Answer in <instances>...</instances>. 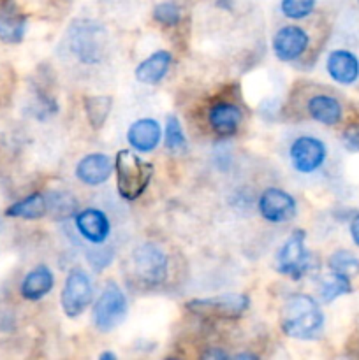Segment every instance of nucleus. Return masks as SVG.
<instances>
[{"instance_id":"obj_1","label":"nucleus","mask_w":359,"mask_h":360,"mask_svg":"<svg viewBox=\"0 0 359 360\" xmlns=\"http://www.w3.org/2000/svg\"><path fill=\"white\" fill-rule=\"evenodd\" d=\"M324 313L319 302L305 294H294L282 308V330L289 338L313 341L322 334Z\"/></svg>"},{"instance_id":"obj_2","label":"nucleus","mask_w":359,"mask_h":360,"mask_svg":"<svg viewBox=\"0 0 359 360\" xmlns=\"http://www.w3.org/2000/svg\"><path fill=\"white\" fill-rule=\"evenodd\" d=\"M108 30L99 21L77 20L69 28V48L84 65L102 62L108 53Z\"/></svg>"},{"instance_id":"obj_3","label":"nucleus","mask_w":359,"mask_h":360,"mask_svg":"<svg viewBox=\"0 0 359 360\" xmlns=\"http://www.w3.org/2000/svg\"><path fill=\"white\" fill-rule=\"evenodd\" d=\"M116 186L127 200H134L148 188L153 176V165L130 150H120L115 157Z\"/></svg>"},{"instance_id":"obj_4","label":"nucleus","mask_w":359,"mask_h":360,"mask_svg":"<svg viewBox=\"0 0 359 360\" xmlns=\"http://www.w3.org/2000/svg\"><path fill=\"white\" fill-rule=\"evenodd\" d=\"M129 304L122 288L116 283H108L102 294L94 304V323L101 333H111L113 329L123 323Z\"/></svg>"},{"instance_id":"obj_5","label":"nucleus","mask_w":359,"mask_h":360,"mask_svg":"<svg viewBox=\"0 0 359 360\" xmlns=\"http://www.w3.org/2000/svg\"><path fill=\"white\" fill-rule=\"evenodd\" d=\"M250 299L245 294H222L215 297L192 299L187 302V309L194 315L208 319H239L248 309Z\"/></svg>"},{"instance_id":"obj_6","label":"nucleus","mask_w":359,"mask_h":360,"mask_svg":"<svg viewBox=\"0 0 359 360\" xmlns=\"http://www.w3.org/2000/svg\"><path fill=\"white\" fill-rule=\"evenodd\" d=\"M306 234L301 229H296L287 241L282 245L280 252L277 253V269L278 273L289 276L291 280H301L310 267V255L305 246Z\"/></svg>"},{"instance_id":"obj_7","label":"nucleus","mask_w":359,"mask_h":360,"mask_svg":"<svg viewBox=\"0 0 359 360\" xmlns=\"http://www.w3.org/2000/svg\"><path fill=\"white\" fill-rule=\"evenodd\" d=\"M92 294L94 292H92L88 274L81 267L70 269L65 278V283H63L62 295H60L62 309L67 319H77L80 315H83L84 309L92 302Z\"/></svg>"},{"instance_id":"obj_8","label":"nucleus","mask_w":359,"mask_h":360,"mask_svg":"<svg viewBox=\"0 0 359 360\" xmlns=\"http://www.w3.org/2000/svg\"><path fill=\"white\" fill-rule=\"evenodd\" d=\"M327 157L326 144L313 136H299L289 148L292 167L301 174H312L322 167Z\"/></svg>"},{"instance_id":"obj_9","label":"nucleus","mask_w":359,"mask_h":360,"mask_svg":"<svg viewBox=\"0 0 359 360\" xmlns=\"http://www.w3.org/2000/svg\"><path fill=\"white\" fill-rule=\"evenodd\" d=\"M132 262L136 274L146 285H160L168 276V257L155 245H141L134 250Z\"/></svg>"},{"instance_id":"obj_10","label":"nucleus","mask_w":359,"mask_h":360,"mask_svg":"<svg viewBox=\"0 0 359 360\" xmlns=\"http://www.w3.org/2000/svg\"><path fill=\"white\" fill-rule=\"evenodd\" d=\"M259 213L270 224H284L296 214V200L280 188H266L259 197Z\"/></svg>"},{"instance_id":"obj_11","label":"nucleus","mask_w":359,"mask_h":360,"mask_svg":"<svg viewBox=\"0 0 359 360\" xmlns=\"http://www.w3.org/2000/svg\"><path fill=\"white\" fill-rule=\"evenodd\" d=\"M308 34L301 27L289 25L280 28L273 37V51L282 62H294L308 48Z\"/></svg>"},{"instance_id":"obj_12","label":"nucleus","mask_w":359,"mask_h":360,"mask_svg":"<svg viewBox=\"0 0 359 360\" xmlns=\"http://www.w3.org/2000/svg\"><path fill=\"white\" fill-rule=\"evenodd\" d=\"M76 229L92 245H102L111 234V224L106 213L95 207H88L76 214Z\"/></svg>"},{"instance_id":"obj_13","label":"nucleus","mask_w":359,"mask_h":360,"mask_svg":"<svg viewBox=\"0 0 359 360\" xmlns=\"http://www.w3.org/2000/svg\"><path fill=\"white\" fill-rule=\"evenodd\" d=\"M113 172V162L104 153H92L81 158L76 165V178L90 186L102 185Z\"/></svg>"},{"instance_id":"obj_14","label":"nucleus","mask_w":359,"mask_h":360,"mask_svg":"<svg viewBox=\"0 0 359 360\" xmlns=\"http://www.w3.org/2000/svg\"><path fill=\"white\" fill-rule=\"evenodd\" d=\"M243 115L239 108L231 102H217L208 111V123L217 136H234L241 125Z\"/></svg>"},{"instance_id":"obj_15","label":"nucleus","mask_w":359,"mask_h":360,"mask_svg":"<svg viewBox=\"0 0 359 360\" xmlns=\"http://www.w3.org/2000/svg\"><path fill=\"white\" fill-rule=\"evenodd\" d=\"M326 69L331 79L336 83L352 84L359 77V60L348 49H334L327 56Z\"/></svg>"},{"instance_id":"obj_16","label":"nucleus","mask_w":359,"mask_h":360,"mask_svg":"<svg viewBox=\"0 0 359 360\" xmlns=\"http://www.w3.org/2000/svg\"><path fill=\"white\" fill-rule=\"evenodd\" d=\"M162 137V129L157 120L153 118H141L130 125L127 130V141L134 150L141 153L153 151L158 146Z\"/></svg>"},{"instance_id":"obj_17","label":"nucleus","mask_w":359,"mask_h":360,"mask_svg":"<svg viewBox=\"0 0 359 360\" xmlns=\"http://www.w3.org/2000/svg\"><path fill=\"white\" fill-rule=\"evenodd\" d=\"M27 30V18L16 9L13 0L4 2L0 7V41L7 44L21 42Z\"/></svg>"},{"instance_id":"obj_18","label":"nucleus","mask_w":359,"mask_h":360,"mask_svg":"<svg viewBox=\"0 0 359 360\" xmlns=\"http://www.w3.org/2000/svg\"><path fill=\"white\" fill-rule=\"evenodd\" d=\"M53 285H55V276H53L51 269L41 264V266L34 267L30 273H27V276L21 281L20 292L27 301H41L44 295L53 290Z\"/></svg>"},{"instance_id":"obj_19","label":"nucleus","mask_w":359,"mask_h":360,"mask_svg":"<svg viewBox=\"0 0 359 360\" xmlns=\"http://www.w3.org/2000/svg\"><path fill=\"white\" fill-rule=\"evenodd\" d=\"M169 65H171V53L165 49H158L137 65L134 76L143 84H157L158 81L164 79Z\"/></svg>"},{"instance_id":"obj_20","label":"nucleus","mask_w":359,"mask_h":360,"mask_svg":"<svg viewBox=\"0 0 359 360\" xmlns=\"http://www.w3.org/2000/svg\"><path fill=\"white\" fill-rule=\"evenodd\" d=\"M306 109H308V115L322 125H336L344 116V108L331 95H315L308 101Z\"/></svg>"},{"instance_id":"obj_21","label":"nucleus","mask_w":359,"mask_h":360,"mask_svg":"<svg viewBox=\"0 0 359 360\" xmlns=\"http://www.w3.org/2000/svg\"><path fill=\"white\" fill-rule=\"evenodd\" d=\"M7 217L11 218H25V220H39V218L48 214V202H46V195L42 193H32V195L25 197V199L18 200L9 210L6 211Z\"/></svg>"},{"instance_id":"obj_22","label":"nucleus","mask_w":359,"mask_h":360,"mask_svg":"<svg viewBox=\"0 0 359 360\" xmlns=\"http://www.w3.org/2000/svg\"><path fill=\"white\" fill-rule=\"evenodd\" d=\"M46 202H48V214L56 220H65L76 214L77 200L69 192H51L46 195Z\"/></svg>"},{"instance_id":"obj_23","label":"nucleus","mask_w":359,"mask_h":360,"mask_svg":"<svg viewBox=\"0 0 359 360\" xmlns=\"http://www.w3.org/2000/svg\"><path fill=\"white\" fill-rule=\"evenodd\" d=\"M111 97L108 95H95V97H88L84 101V111H87V118L94 129H101L108 120L109 112H111Z\"/></svg>"},{"instance_id":"obj_24","label":"nucleus","mask_w":359,"mask_h":360,"mask_svg":"<svg viewBox=\"0 0 359 360\" xmlns=\"http://www.w3.org/2000/svg\"><path fill=\"white\" fill-rule=\"evenodd\" d=\"M331 273L344 274L347 278L359 276V259L348 250H336L331 253L329 260H327Z\"/></svg>"},{"instance_id":"obj_25","label":"nucleus","mask_w":359,"mask_h":360,"mask_svg":"<svg viewBox=\"0 0 359 360\" xmlns=\"http://www.w3.org/2000/svg\"><path fill=\"white\" fill-rule=\"evenodd\" d=\"M351 278L344 276V274L331 273V276L326 278L320 285V299H322V302H333L334 299L351 294Z\"/></svg>"},{"instance_id":"obj_26","label":"nucleus","mask_w":359,"mask_h":360,"mask_svg":"<svg viewBox=\"0 0 359 360\" xmlns=\"http://www.w3.org/2000/svg\"><path fill=\"white\" fill-rule=\"evenodd\" d=\"M165 148L172 153L187 150V137L180 125V120L172 115L168 116V122H165Z\"/></svg>"},{"instance_id":"obj_27","label":"nucleus","mask_w":359,"mask_h":360,"mask_svg":"<svg viewBox=\"0 0 359 360\" xmlns=\"http://www.w3.org/2000/svg\"><path fill=\"white\" fill-rule=\"evenodd\" d=\"M315 9V0H282L280 11L289 20H303Z\"/></svg>"},{"instance_id":"obj_28","label":"nucleus","mask_w":359,"mask_h":360,"mask_svg":"<svg viewBox=\"0 0 359 360\" xmlns=\"http://www.w3.org/2000/svg\"><path fill=\"white\" fill-rule=\"evenodd\" d=\"M153 18L155 21L165 25V27H176L182 20V13L175 2H160L158 6H155Z\"/></svg>"},{"instance_id":"obj_29","label":"nucleus","mask_w":359,"mask_h":360,"mask_svg":"<svg viewBox=\"0 0 359 360\" xmlns=\"http://www.w3.org/2000/svg\"><path fill=\"white\" fill-rule=\"evenodd\" d=\"M111 259H113V253L104 248H95L94 252L88 253V262H90V266L97 271L104 269L108 264H111Z\"/></svg>"},{"instance_id":"obj_30","label":"nucleus","mask_w":359,"mask_h":360,"mask_svg":"<svg viewBox=\"0 0 359 360\" xmlns=\"http://www.w3.org/2000/svg\"><path fill=\"white\" fill-rule=\"evenodd\" d=\"M344 144L351 151H359V125H351L345 130Z\"/></svg>"},{"instance_id":"obj_31","label":"nucleus","mask_w":359,"mask_h":360,"mask_svg":"<svg viewBox=\"0 0 359 360\" xmlns=\"http://www.w3.org/2000/svg\"><path fill=\"white\" fill-rule=\"evenodd\" d=\"M203 359L208 360H222V359H229V355L225 352H222L220 348H210L208 352H204Z\"/></svg>"},{"instance_id":"obj_32","label":"nucleus","mask_w":359,"mask_h":360,"mask_svg":"<svg viewBox=\"0 0 359 360\" xmlns=\"http://www.w3.org/2000/svg\"><path fill=\"white\" fill-rule=\"evenodd\" d=\"M351 238L354 245L359 248V214H355L351 221Z\"/></svg>"},{"instance_id":"obj_33","label":"nucleus","mask_w":359,"mask_h":360,"mask_svg":"<svg viewBox=\"0 0 359 360\" xmlns=\"http://www.w3.org/2000/svg\"><path fill=\"white\" fill-rule=\"evenodd\" d=\"M99 359L101 360H116V355L113 354V352H104V354L99 355Z\"/></svg>"},{"instance_id":"obj_34","label":"nucleus","mask_w":359,"mask_h":360,"mask_svg":"<svg viewBox=\"0 0 359 360\" xmlns=\"http://www.w3.org/2000/svg\"><path fill=\"white\" fill-rule=\"evenodd\" d=\"M234 359H250V360L253 359V360H256L257 355H252V354H238Z\"/></svg>"}]
</instances>
